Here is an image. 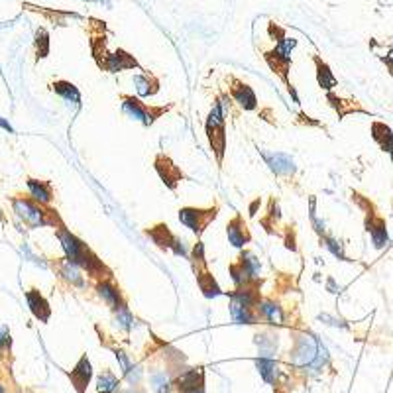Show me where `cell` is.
I'll return each instance as SVG.
<instances>
[{
	"mask_svg": "<svg viewBox=\"0 0 393 393\" xmlns=\"http://www.w3.org/2000/svg\"><path fill=\"white\" fill-rule=\"evenodd\" d=\"M262 158L266 159V163L270 166L275 175H293L297 169L291 156L281 154V151H262Z\"/></svg>",
	"mask_w": 393,
	"mask_h": 393,
	"instance_id": "16",
	"label": "cell"
},
{
	"mask_svg": "<svg viewBox=\"0 0 393 393\" xmlns=\"http://www.w3.org/2000/svg\"><path fill=\"white\" fill-rule=\"evenodd\" d=\"M372 138L378 142V146L382 148L384 151L387 154H392L393 151V132L382 124V122H374L372 124Z\"/></svg>",
	"mask_w": 393,
	"mask_h": 393,
	"instance_id": "23",
	"label": "cell"
},
{
	"mask_svg": "<svg viewBox=\"0 0 393 393\" xmlns=\"http://www.w3.org/2000/svg\"><path fill=\"white\" fill-rule=\"evenodd\" d=\"M327 101L330 103V106L335 108L338 113V118H344L348 113H354V111H358V113H364L358 104H356V101H342V99H338L337 94L335 93H327Z\"/></svg>",
	"mask_w": 393,
	"mask_h": 393,
	"instance_id": "24",
	"label": "cell"
},
{
	"mask_svg": "<svg viewBox=\"0 0 393 393\" xmlns=\"http://www.w3.org/2000/svg\"><path fill=\"white\" fill-rule=\"evenodd\" d=\"M0 393H4V389H2V385H0Z\"/></svg>",
	"mask_w": 393,
	"mask_h": 393,
	"instance_id": "38",
	"label": "cell"
},
{
	"mask_svg": "<svg viewBox=\"0 0 393 393\" xmlns=\"http://www.w3.org/2000/svg\"><path fill=\"white\" fill-rule=\"evenodd\" d=\"M71 382L75 385V389L79 393H83L87 389V385L91 382V378H93V368H91V360L87 358V354H83L79 358V362L77 366L71 370Z\"/></svg>",
	"mask_w": 393,
	"mask_h": 393,
	"instance_id": "18",
	"label": "cell"
},
{
	"mask_svg": "<svg viewBox=\"0 0 393 393\" xmlns=\"http://www.w3.org/2000/svg\"><path fill=\"white\" fill-rule=\"evenodd\" d=\"M10 344H12V338H10L8 327H0V354L10 352Z\"/></svg>",
	"mask_w": 393,
	"mask_h": 393,
	"instance_id": "32",
	"label": "cell"
},
{
	"mask_svg": "<svg viewBox=\"0 0 393 393\" xmlns=\"http://www.w3.org/2000/svg\"><path fill=\"white\" fill-rule=\"evenodd\" d=\"M120 103H122V113L126 114L132 120L140 122L142 126L150 128L154 122L161 118L163 114H168L173 104H148L144 103L142 99L134 96V94H120Z\"/></svg>",
	"mask_w": 393,
	"mask_h": 393,
	"instance_id": "4",
	"label": "cell"
},
{
	"mask_svg": "<svg viewBox=\"0 0 393 393\" xmlns=\"http://www.w3.org/2000/svg\"><path fill=\"white\" fill-rule=\"evenodd\" d=\"M34 47H36V61L46 59V57L49 56V34H47L46 28H38Z\"/></svg>",
	"mask_w": 393,
	"mask_h": 393,
	"instance_id": "28",
	"label": "cell"
},
{
	"mask_svg": "<svg viewBox=\"0 0 393 393\" xmlns=\"http://www.w3.org/2000/svg\"><path fill=\"white\" fill-rule=\"evenodd\" d=\"M26 185H28L30 196H32L34 201H38V203H42V205L51 206L54 199H56V193H54V185H51V181L28 177L26 179Z\"/></svg>",
	"mask_w": 393,
	"mask_h": 393,
	"instance_id": "15",
	"label": "cell"
},
{
	"mask_svg": "<svg viewBox=\"0 0 393 393\" xmlns=\"http://www.w3.org/2000/svg\"><path fill=\"white\" fill-rule=\"evenodd\" d=\"M144 235L148 236L151 242L156 244L159 250H163V252H171L173 256H177V258H191L187 250H185V246H183V240L179 236L173 235L171 228L166 223L148 226L144 230Z\"/></svg>",
	"mask_w": 393,
	"mask_h": 393,
	"instance_id": "7",
	"label": "cell"
},
{
	"mask_svg": "<svg viewBox=\"0 0 393 393\" xmlns=\"http://www.w3.org/2000/svg\"><path fill=\"white\" fill-rule=\"evenodd\" d=\"M54 270L59 275V280H63L67 285L77 287V289H85L87 287V281H85L83 270L73 263L69 258H59L54 262Z\"/></svg>",
	"mask_w": 393,
	"mask_h": 393,
	"instance_id": "11",
	"label": "cell"
},
{
	"mask_svg": "<svg viewBox=\"0 0 393 393\" xmlns=\"http://www.w3.org/2000/svg\"><path fill=\"white\" fill-rule=\"evenodd\" d=\"M228 93L242 111H256L258 108V96L248 83L240 81L238 77L228 75Z\"/></svg>",
	"mask_w": 393,
	"mask_h": 393,
	"instance_id": "9",
	"label": "cell"
},
{
	"mask_svg": "<svg viewBox=\"0 0 393 393\" xmlns=\"http://www.w3.org/2000/svg\"><path fill=\"white\" fill-rule=\"evenodd\" d=\"M320 246H325L328 252L332 254L335 258H338V260H344V262H350V260H348V256H347V254H344V246H342V242H338L337 238L323 235V236H320Z\"/></svg>",
	"mask_w": 393,
	"mask_h": 393,
	"instance_id": "27",
	"label": "cell"
},
{
	"mask_svg": "<svg viewBox=\"0 0 393 393\" xmlns=\"http://www.w3.org/2000/svg\"><path fill=\"white\" fill-rule=\"evenodd\" d=\"M195 280H196V285H199V289H201V293H203V297H206V299H215V297L225 295V291L220 289L218 281L215 280V275L211 273L208 268L195 270Z\"/></svg>",
	"mask_w": 393,
	"mask_h": 393,
	"instance_id": "17",
	"label": "cell"
},
{
	"mask_svg": "<svg viewBox=\"0 0 393 393\" xmlns=\"http://www.w3.org/2000/svg\"><path fill=\"white\" fill-rule=\"evenodd\" d=\"M94 291L99 293V297L111 307L113 311H118L122 309L124 305H128L126 303V297H124V293H122L120 285L116 283L114 277H106V280H101L94 283Z\"/></svg>",
	"mask_w": 393,
	"mask_h": 393,
	"instance_id": "10",
	"label": "cell"
},
{
	"mask_svg": "<svg viewBox=\"0 0 393 393\" xmlns=\"http://www.w3.org/2000/svg\"><path fill=\"white\" fill-rule=\"evenodd\" d=\"M118 387V378L104 370L103 374L99 375V393H114V389Z\"/></svg>",
	"mask_w": 393,
	"mask_h": 393,
	"instance_id": "29",
	"label": "cell"
},
{
	"mask_svg": "<svg viewBox=\"0 0 393 393\" xmlns=\"http://www.w3.org/2000/svg\"><path fill=\"white\" fill-rule=\"evenodd\" d=\"M238 262L242 263L244 270L248 272V275L252 280H260V270H262V263L256 258V254H252L250 250H242L238 256Z\"/></svg>",
	"mask_w": 393,
	"mask_h": 393,
	"instance_id": "25",
	"label": "cell"
},
{
	"mask_svg": "<svg viewBox=\"0 0 393 393\" xmlns=\"http://www.w3.org/2000/svg\"><path fill=\"white\" fill-rule=\"evenodd\" d=\"M268 34H270V38L273 42H281V39L287 38V32L281 28L280 24H275V22H270V26H268Z\"/></svg>",
	"mask_w": 393,
	"mask_h": 393,
	"instance_id": "33",
	"label": "cell"
},
{
	"mask_svg": "<svg viewBox=\"0 0 393 393\" xmlns=\"http://www.w3.org/2000/svg\"><path fill=\"white\" fill-rule=\"evenodd\" d=\"M26 303H28L30 313L34 315V318H38L39 323H47L51 318V307L46 297L39 293V289L32 287L26 291Z\"/></svg>",
	"mask_w": 393,
	"mask_h": 393,
	"instance_id": "14",
	"label": "cell"
},
{
	"mask_svg": "<svg viewBox=\"0 0 393 393\" xmlns=\"http://www.w3.org/2000/svg\"><path fill=\"white\" fill-rule=\"evenodd\" d=\"M226 236H228V242L232 244L235 248H240V250L246 248V244L252 242L250 228H248V225H246V220H244V216L240 215V213L228 220V225H226Z\"/></svg>",
	"mask_w": 393,
	"mask_h": 393,
	"instance_id": "12",
	"label": "cell"
},
{
	"mask_svg": "<svg viewBox=\"0 0 393 393\" xmlns=\"http://www.w3.org/2000/svg\"><path fill=\"white\" fill-rule=\"evenodd\" d=\"M218 211L220 206L213 205L208 208H201V206H181L179 208V223L189 228L193 235L199 238V236L205 235V230L208 226L213 225L218 216Z\"/></svg>",
	"mask_w": 393,
	"mask_h": 393,
	"instance_id": "5",
	"label": "cell"
},
{
	"mask_svg": "<svg viewBox=\"0 0 393 393\" xmlns=\"http://www.w3.org/2000/svg\"><path fill=\"white\" fill-rule=\"evenodd\" d=\"M260 313H262V318L266 323H272V325L283 323V309L280 307V303H275L272 297H263Z\"/></svg>",
	"mask_w": 393,
	"mask_h": 393,
	"instance_id": "22",
	"label": "cell"
},
{
	"mask_svg": "<svg viewBox=\"0 0 393 393\" xmlns=\"http://www.w3.org/2000/svg\"><path fill=\"white\" fill-rule=\"evenodd\" d=\"M313 63H315V73H317V83L323 91L330 93L335 87L338 85V79L335 77V73L330 71V66L327 61H323L320 56H313Z\"/></svg>",
	"mask_w": 393,
	"mask_h": 393,
	"instance_id": "20",
	"label": "cell"
},
{
	"mask_svg": "<svg viewBox=\"0 0 393 393\" xmlns=\"http://www.w3.org/2000/svg\"><path fill=\"white\" fill-rule=\"evenodd\" d=\"M114 315H116V323H118V327L120 328H124V330H130V328L134 327V317H132L128 305H124L122 309L114 311Z\"/></svg>",
	"mask_w": 393,
	"mask_h": 393,
	"instance_id": "31",
	"label": "cell"
},
{
	"mask_svg": "<svg viewBox=\"0 0 393 393\" xmlns=\"http://www.w3.org/2000/svg\"><path fill=\"white\" fill-rule=\"evenodd\" d=\"M352 201H356V205L360 206V208L366 213V230H368L370 236H372L374 248L382 250L385 244L389 242L385 220L380 215H375L374 206H372V203H370V199L358 195V193H352Z\"/></svg>",
	"mask_w": 393,
	"mask_h": 393,
	"instance_id": "6",
	"label": "cell"
},
{
	"mask_svg": "<svg viewBox=\"0 0 393 393\" xmlns=\"http://www.w3.org/2000/svg\"><path fill=\"white\" fill-rule=\"evenodd\" d=\"M297 46V39L295 38H285L275 44L273 49L263 54V59L268 67L272 69L275 75L280 77V81L285 85V89L289 91V94L293 96L295 103H299V96L295 93V87L289 81V69H291V51Z\"/></svg>",
	"mask_w": 393,
	"mask_h": 393,
	"instance_id": "2",
	"label": "cell"
},
{
	"mask_svg": "<svg viewBox=\"0 0 393 393\" xmlns=\"http://www.w3.org/2000/svg\"><path fill=\"white\" fill-rule=\"evenodd\" d=\"M389 156H392V159H393V151H392V154H389Z\"/></svg>",
	"mask_w": 393,
	"mask_h": 393,
	"instance_id": "39",
	"label": "cell"
},
{
	"mask_svg": "<svg viewBox=\"0 0 393 393\" xmlns=\"http://www.w3.org/2000/svg\"><path fill=\"white\" fill-rule=\"evenodd\" d=\"M205 132L208 144H211V150L215 154L216 166L223 168L226 154V113L220 99H216L215 106L211 108V113L206 116Z\"/></svg>",
	"mask_w": 393,
	"mask_h": 393,
	"instance_id": "3",
	"label": "cell"
},
{
	"mask_svg": "<svg viewBox=\"0 0 393 393\" xmlns=\"http://www.w3.org/2000/svg\"><path fill=\"white\" fill-rule=\"evenodd\" d=\"M154 384L158 392H168L169 389V380L166 375H154Z\"/></svg>",
	"mask_w": 393,
	"mask_h": 393,
	"instance_id": "34",
	"label": "cell"
},
{
	"mask_svg": "<svg viewBox=\"0 0 393 393\" xmlns=\"http://www.w3.org/2000/svg\"><path fill=\"white\" fill-rule=\"evenodd\" d=\"M87 2H103V0H87Z\"/></svg>",
	"mask_w": 393,
	"mask_h": 393,
	"instance_id": "37",
	"label": "cell"
},
{
	"mask_svg": "<svg viewBox=\"0 0 393 393\" xmlns=\"http://www.w3.org/2000/svg\"><path fill=\"white\" fill-rule=\"evenodd\" d=\"M134 85H136V91L140 96H154V94H158L161 81L151 71L144 69L142 73L134 75Z\"/></svg>",
	"mask_w": 393,
	"mask_h": 393,
	"instance_id": "21",
	"label": "cell"
},
{
	"mask_svg": "<svg viewBox=\"0 0 393 393\" xmlns=\"http://www.w3.org/2000/svg\"><path fill=\"white\" fill-rule=\"evenodd\" d=\"M258 370H260V374H262V378L268 384H275V380H277V364H275V360L260 358L258 360Z\"/></svg>",
	"mask_w": 393,
	"mask_h": 393,
	"instance_id": "26",
	"label": "cell"
},
{
	"mask_svg": "<svg viewBox=\"0 0 393 393\" xmlns=\"http://www.w3.org/2000/svg\"><path fill=\"white\" fill-rule=\"evenodd\" d=\"M154 169L159 175V179L163 181V185L169 191H175L181 181H185V173L181 171L179 166H175V161L166 156V154H158L154 159Z\"/></svg>",
	"mask_w": 393,
	"mask_h": 393,
	"instance_id": "8",
	"label": "cell"
},
{
	"mask_svg": "<svg viewBox=\"0 0 393 393\" xmlns=\"http://www.w3.org/2000/svg\"><path fill=\"white\" fill-rule=\"evenodd\" d=\"M191 263H193V272L195 270H203V268H208V263L205 260V246L203 242H196L193 246V252H191Z\"/></svg>",
	"mask_w": 393,
	"mask_h": 393,
	"instance_id": "30",
	"label": "cell"
},
{
	"mask_svg": "<svg viewBox=\"0 0 393 393\" xmlns=\"http://www.w3.org/2000/svg\"><path fill=\"white\" fill-rule=\"evenodd\" d=\"M49 87H51V91H54L57 96H61L69 106L73 104L75 108H81V93H79V89H77L71 81L59 79V81H54Z\"/></svg>",
	"mask_w": 393,
	"mask_h": 393,
	"instance_id": "19",
	"label": "cell"
},
{
	"mask_svg": "<svg viewBox=\"0 0 393 393\" xmlns=\"http://www.w3.org/2000/svg\"><path fill=\"white\" fill-rule=\"evenodd\" d=\"M0 128H4V130H8V132H14V130H12V126H10L8 122L2 120V118H0Z\"/></svg>",
	"mask_w": 393,
	"mask_h": 393,
	"instance_id": "36",
	"label": "cell"
},
{
	"mask_svg": "<svg viewBox=\"0 0 393 393\" xmlns=\"http://www.w3.org/2000/svg\"><path fill=\"white\" fill-rule=\"evenodd\" d=\"M12 208L18 215V218L30 228H42V226H51L59 228L63 226V220L54 206L42 205L38 201H34L32 196L16 195L12 196Z\"/></svg>",
	"mask_w": 393,
	"mask_h": 393,
	"instance_id": "1",
	"label": "cell"
},
{
	"mask_svg": "<svg viewBox=\"0 0 393 393\" xmlns=\"http://www.w3.org/2000/svg\"><path fill=\"white\" fill-rule=\"evenodd\" d=\"M384 63L387 66V69H389V73L393 75V51L392 54H387V56L384 57Z\"/></svg>",
	"mask_w": 393,
	"mask_h": 393,
	"instance_id": "35",
	"label": "cell"
},
{
	"mask_svg": "<svg viewBox=\"0 0 393 393\" xmlns=\"http://www.w3.org/2000/svg\"><path fill=\"white\" fill-rule=\"evenodd\" d=\"M179 393H205V374L201 368H189L177 378Z\"/></svg>",
	"mask_w": 393,
	"mask_h": 393,
	"instance_id": "13",
	"label": "cell"
}]
</instances>
